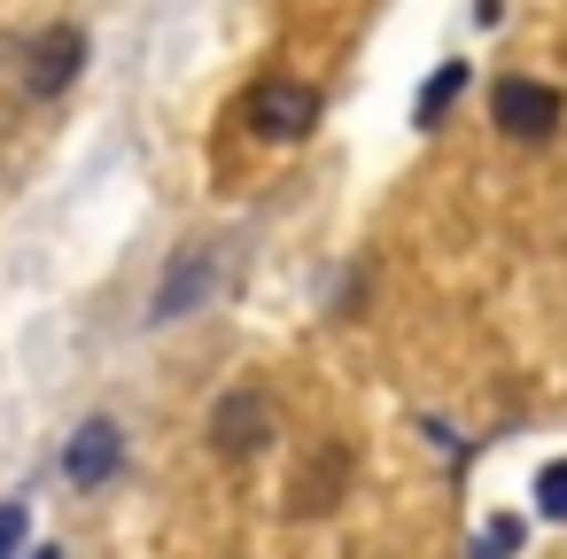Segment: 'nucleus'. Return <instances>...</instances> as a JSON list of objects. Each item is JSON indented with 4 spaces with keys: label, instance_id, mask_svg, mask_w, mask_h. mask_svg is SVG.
I'll return each instance as SVG.
<instances>
[{
    "label": "nucleus",
    "instance_id": "nucleus-12",
    "mask_svg": "<svg viewBox=\"0 0 567 559\" xmlns=\"http://www.w3.org/2000/svg\"><path fill=\"white\" fill-rule=\"evenodd\" d=\"M40 559H63V551H40Z\"/></svg>",
    "mask_w": 567,
    "mask_h": 559
},
{
    "label": "nucleus",
    "instance_id": "nucleus-11",
    "mask_svg": "<svg viewBox=\"0 0 567 559\" xmlns=\"http://www.w3.org/2000/svg\"><path fill=\"white\" fill-rule=\"evenodd\" d=\"M536 497H544V513H551V520H567V458H559V466H544Z\"/></svg>",
    "mask_w": 567,
    "mask_h": 559
},
{
    "label": "nucleus",
    "instance_id": "nucleus-7",
    "mask_svg": "<svg viewBox=\"0 0 567 559\" xmlns=\"http://www.w3.org/2000/svg\"><path fill=\"white\" fill-rule=\"evenodd\" d=\"M210 288H218V249H210V241H187V249L172 257L164 288H156V319H187Z\"/></svg>",
    "mask_w": 567,
    "mask_h": 559
},
{
    "label": "nucleus",
    "instance_id": "nucleus-9",
    "mask_svg": "<svg viewBox=\"0 0 567 559\" xmlns=\"http://www.w3.org/2000/svg\"><path fill=\"white\" fill-rule=\"evenodd\" d=\"M513 544H520V520H489V528H482V544H474V559H505Z\"/></svg>",
    "mask_w": 567,
    "mask_h": 559
},
{
    "label": "nucleus",
    "instance_id": "nucleus-6",
    "mask_svg": "<svg viewBox=\"0 0 567 559\" xmlns=\"http://www.w3.org/2000/svg\"><path fill=\"white\" fill-rule=\"evenodd\" d=\"M117 466H125V427L117 420H86L63 443V482L71 489H102V482H117Z\"/></svg>",
    "mask_w": 567,
    "mask_h": 559
},
{
    "label": "nucleus",
    "instance_id": "nucleus-4",
    "mask_svg": "<svg viewBox=\"0 0 567 559\" xmlns=\"http://www.w3.org/2000/svg\"><path fill=\"white\" fill-rule=\"evenodd\" d=\"M79 71H86V32H79V24H48V32H32V48H24V94H32V102L71 94Z\"/></svg>",
    "mask_w": 567,
    "mask_h": 559
},
{
    "label": "nucleus",
    "instance_id": "nucleus-8",
    "mask_svg": "<svg viewBox=\"0 0 567 559\" xmlns=\"http://www.w3.org/2000/svg\"><path fill=\"white\" fill-rule=\"evenodd\" d=\"M466 86V63H443L435 79H427V94H420V125H435L443 110H451V94Z\"/></svg>",
    "mask_w": 567,
    "mask_h": 559
},
{
    "label": "nucleus",
    "instance_id": "nucleus-2",
    "mask_svg": "<svg viewBox=\"0 0 567 559\" xmlns=\"http://www.w3.org/2000/svg\"><path fill=\"white\" fill-rule=\"evenodd\" d=\"M241 117H249V133L257 141H303L311 125H319V86H303V79H265V86H249V102H241Z\"/></svg>",
    "mask_w": 567,
    "mask_h": 559
},
{
    "label": "nucleus",
    "instance_id": "nucleus-13",
    "mask_svg": "<svg viewBox=\"0 0 567 559\" xmlns=\"http://www.w3.org/2000/svg\"><path fill=\"white\" fill-rule=\"evenodd\" d=\"M0 55H9V40H0Z\"/></svg>",
    "mask_w": 567,
    "mask_h": 559
},
{
    "label": "nucleus",
    "instance_id": "nucleus-3",
    "mask_svg": "<svg viewBox=\"0 0 567 559\" xmlns=\"http://www.w3.org/2000/svg\"><path fill=\"white\" fill-rule=\"evenodd\" d=\"M272 435H280V412H272L265 389H226L210 404V451L218 458H257Z\"/></svg>",
    "mask_w": 567,
    "mask_h": 559
},
{
    "label": "nucleus",
    "instance_id": "nucleus-1",
    "mask_svg": "<svg viewBox=\"0 0 567 559\" xmlns=\"http://www.w3.org/2000/svg\"><path fill=\"white\" fill-rule=\"evenodd\" d=\"M489 117H497V133H505V141L544 148V141L567 125V94H559V86H544V79H497Z\"/></svg>",
    "mask_w": 567,
    "mask_h": 559
},
{
    "label": "nucleus",
    "instance_id": "nucleus-5",
    "mask_svg": "<svg viewBox=\"0 0 567 559\" xmlns=\"http://www.w3.org/2000/svg\"><path fill=\"white\" fill-rule=\"evenodd\" d=\"M342 489H350V443H319V451L296 466V482H288V513H296V520H319V513L342 505Z\"/></svg>",
    "mask_w": 567,
    "mask_h": 559
},
{
    "label": "nucleus",
    "instance_id": "nucleus-10",
    "mask_svg": "<svg viewBox=\"0 0 567 559\" xmlns=\"http://www.w3.org/2000/svg\"><path fill=\"white\" fill-rule=\"evenodd\" d=\"M24 528H32L24 505H0V559H17V551H24Z\"/></svg>",
    "mask_w": 567,
    "mask_h": 559
}]
</instances>
